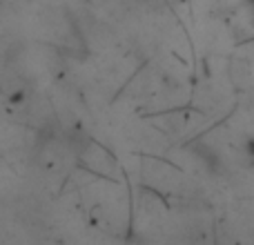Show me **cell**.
I'll return each instance as SVG.
<instances>
[{
    "label": "cell",
    "mask_w": 254,
    "mask_h": 245,
    "mask_svg": "<svg viewBox=\"0 0 254 245\" xmlns=\"http://www.w3.org/2000/svg\"><path fill=\"white\" fill-rule=\"evenodd\" d=\"M67 147L71 149V152L74 154H85L87 152V147H89V136L85 134L83 129H78V127H76V129H71L69 134H67Z\"/></svg>",
    "instance_id": "cell-1"
},
{
    "label": "cell",
    "mask_w": 254,
    "mask_h": 245,
    "mask_svg": "<svg viewBox=\"0 0 254 245\" xmlns=\"http://www.w3.org/2000/svg\"><path fill=\"white\" fill-rule=\"evenodd\" d=\"M246 2H248V4H254V0H246Z\"/></svg>",
    "instance_id": "cell-5"
},
{
    "label": "cell",
    "mask_w": 254,
    "mask_h": 245,
    "mask_svg": "<svg viewBox=\"0 0 254 245\" xmlns=\"http://www.w3.org/2000/svg\"><path fill=\"white\" fill-rule=\"evenodd\" d=\"M250 7H252V25H254V4H250Z\"/></svg>",
    "instance_id": "cell-4"
},
{
    "label": "cell",
    "mask_w": 254,
    "mask_h": 245,
    "mask_svg": "<svg viewBox=\"0 0 254 245\" xmlns=\"http://www.w3.org/2000/svg\"><path fill=\"white\" fill-rule=\"evenodd\" d=\"M194 152L201 156V161L207 165V170H210V172H219L221 161H219V154H216L214 149L207 147V145H194Z\"/></svg>",
    "instance_id": "cell-2"
},
{
    "label": "cell",
    "mask_w": 254,
    "mask_h": 245,
    "mask_svg": "<svg viewBox=\"0 0 254 245\" xmlns=\"http://www.w3.org/2000/svg\"><path fill=\"white\" fill-rule=\"evenodd\" d=\"M246 156H248V163L254 167V136L246 138Z\"/></svg>",
    "instance_id": "cell-3"
}]
</instances>
